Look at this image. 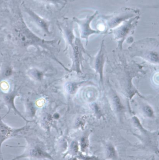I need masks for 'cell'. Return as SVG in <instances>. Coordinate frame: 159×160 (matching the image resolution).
I'll return each instance as SVG.
<instances>
[{
  "label": "cell",
  "mask_w": 159,
  "mask_h": 160,
  "mask_svg": "<svg viewBox=\"0 0 159 160\" xmlns=\"http://www.w3.org/2000/svg\"><path fill=\"white\" fill-rule=\"evenodd\" d=\"M145 111L146 112L147 114L149 116H151L153 115V111H152V109L151 108H149V107H146L145 108Z\"/></svg>",
  "instance_id": "6da1fadb"
}]
</instances>
